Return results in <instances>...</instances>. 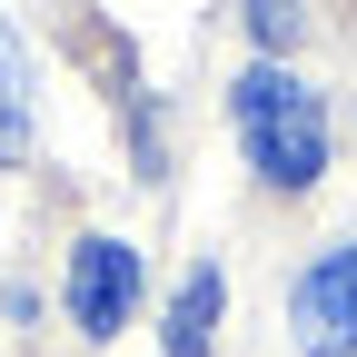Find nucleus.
<instances>
[{
    "label": "nucleus",
    "instance_id": "obj_1",
    "mask_svg": "<svg viewBox=\"0 0 357 357\" xmlns=\"http://www.w3.org/2000/svg\"><path fill=\"white\" fill-rule=\"evenodd\" d=\"M229 119H238V139H248V169L268 178V189H307V178L328 169V109H318V89L288 79V70H238L229 89Z\"/></svg>",
    "mask_w": 357,
    "mask_h": 357
},
{
    "label": "nucleus",
    "instance_id": "obj_2",
    "mask_svg": "<svg viewBox=\"0 0 357 357\" xmlns=\"http://www.w3.org/2000/svg\"><path fill=\"white\" fill-rule=\"evenodd\" d=\"M288 328L307 357H357V248H328L318 268H298Z\"/></svg>",
    "mask_w": 357,
    "mask_h": 357
},
{
    "label": "nucleus",
    "instance_id": "obj_3",
    "mask_svg": "<svg viewBox=\"0 0 357 357\" xmlns=\"http://www.w3.org/2000/svg\"><path fill=\"white\" fill-rule=\"evenodd\" d=\"M129 307H139V248L79 238V258H70V318H79V337L129 328Z\"/></svg>",
    "mask_w": 357,
    "mask_h": 357
},
{
    "label": "nucleus",
    "instance_id": "obj_4",
    "mask_svg": "<svg viewBox=\"0 0 357 357\" xmlns=\"http://www.w3.org/2000/svg\"><path fill=\"white\" fill-rule=\"evenodd\" d=\"M208 328H218V268H189V288H178V307H169V357H208Z\"/></svg>",
    "mask_w": 357,
    "mask_h": 357
},
{
    "label": "nucleus",
    "instance_id": "obj_5",
    "mask_svg": "<svg viewBox=\"0 0 357 357\" xmlns=\"http://www.w3.org/2000/svg\"><path fill=\"white\" fill-rule=\"evenodd\" d=\"M20 149H30V60L0 20V159H20Z\"/></svg>",
    "mask_w": 357,
    "mask_h": 357
},
{
    "label": "nucleus",
    "instance_id": "obj_6",
    "mask_svg": "<svg viewBox=\"0 0 357 357\" xmlns=\"http://www.w3.org/2000/svg\"><path fill=\"white\" fill-rule=\"evenodd\" d=\"M248 30L268 40V50H288L298 40V0H248Z\"/></svg>",
    "mask_w": 357,
    "mask_h": 357
}]
</instances>
